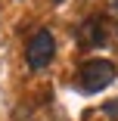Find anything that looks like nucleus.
I'll use <instances>...</instances> for the list:
<instances>
[{
    "label": "nucleus",
    "instance_id": "f257e3e1",
    "mask_svg": "<svg viewBox=\"0 0 118 121\" xmlns=\"http://www.w3.org/2000/svg\"><path fill=\"white\" fill-rule=\"evenodd\" d=\"M115 75H118L115 62H109V59H90L78 71V84H81L84 93H100V90H106L115 81Z\"/></svg>",
    "mask_w": 118,
    "mask_h": 121
},
{
    "label": "nucleus",
    "instance_id": "f03ea898",
    "mask_svg": "<svg viewBox=\"0 0 118 121\" xmlns=\"http://www.w3.org/2000/svg\"><path fill=\"white\" fill-rule=\"evenodd\" d=\"M53 56H56V37L50 34V28H37L28 37V43H25V62H28V68L40 71V68H47L53 62Z\"/></svg>",
    "mask_w": 118,
    "mask_h": 121
},
{
    "label": "nucleus",
    "instance_id": "7ed1b4c3",
    "mask_svg": "<svg viewBox=\"0 0 118 121\" xmlns=\"http://www.w3.org/2000/svg\"><path fill=\"white\" fill-rule=\"evenodd\" d=\"M78 40H81V47H103L109 40V22L103 16L87 19L84 25L78 28Z\"/></svg>",
    "mask_w": 118,
    "mask_h": 121
},
{
    "label": "nucleus",
    "instance_id": "20e7f679",
    "mask_svg": "<svg viewBox=\"0 0 118 121\" xmlns=\"http://www.w3.org/2000/svg\"><path fill=\"white\" fill-rule=\"evenodd\" d=\"M103 115L112 118V121H118V96H115V99H109V103H103Z\"/></svg>",
    "mask_w": 118,
    "mask_h": 121
},
{
    "label": "nucleus",
    "instance_id": "39448f33",
    "mask_svg": "<svg viewBox=\"0 0 118 121\" xmlns=\"http://www.w3.org/2000/svg\"><path fill=\"white\" fill-rule=\"evenodd\" d=\"M53 3H62V0H53Z\"/></svg>",
    "mask_w": 118,
    "mask_h": 121
}]
</instances>
